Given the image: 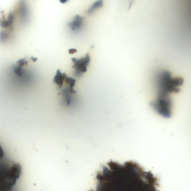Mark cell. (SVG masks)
<instances>
[{
	"mask_svg": "<svg viewBox=\"0 0 191 191\" xmlns=\"http://www.w3.org/2000/svg\"><path fill=\"white\" fill-rule=\"evenodd\" d=\"M71 59L74 62V64L73 68L75 70V76L77 77H80L82 74L86 72L87 67L89 65L91 60V57L88 53L86 55L85 57L80 59L72 58Z\"/></svg>",
	"mask_w": 191,
	"mask_h": 191,
	"instance_id": "cell-4",
	"label": "cell"
},
{
	"mask_svg": "<svg viewBox=\"0 0 191 191\" xmlns=\"http://www.w3.org/2000/svg\"><path fill=\"white\" fill-rule=\"evenodd\" d=\"M21 172V168L17 163H13L9 166L3 167L1 170L0 183L2 191L11 190L19 178Z\"/></svg>",
	"mask_w": 191,
	"mask_h": 191,
	"instance_id": "cell-3",
	"label": "cell"
},
{
	"mask_svg": "<svg viewBox=\"0 0 191 191\" xmlns=\"http://www.w3.org/2000/svg\"><path fill=\"white\" fill-rule=\"evenodd\" d=\"M103 5V2L102 1H96L88 9V14H91L97 9L100 8Z\"/></svg>",
	"mask_w": 191,
	"mask_h": 191,
	"instance_id": "cell-7",
	"label": "cell"
},
{
	"mask_svg": "<svg viewBox=\"0 0 191 191\" xmlns=\"http://www.w3.org/2000/svg\"><path fill=\"white\" fill-rule=\"evenodd\" d=\"M77 52V50L74 49H70L69 50V53L70 54H74V53L76 52Z\"/></svg>",
	"mask_w": 191,
	"mask_h": 191,
	"instance_id": "cell-12",
	"label": "cell"
},
{
	"mask_svg": "<svg viewBox=\"0 0 191 191\" xmlns=\"http://www.w3.org/2000/svg\"><path fill=\"white\" fill-rule=\"evenodd\" d=\"M155 81L157 96L155 100L150 103L151 106L158 114L169 115L172 113L173 107L171 95L180 92L184 79L172 77L169 71H163L157 74Z\"/></svg>",
	"mask_w": 191,
	"mask_h": 191,
	"instance_id": "cell-2",
	"label": "cell"
},
{
	"mask_svg": "<svg viewBox=\"0 0 191 191\" xmlns=\"http://www.w3.org/2000/svg\"><path fill=\"white\" fill-rule=\"evenodd\" d=\"M13 67L14 73L19 77L22 76L23 73V70H22V67L18 65H14Z\"/></svg>",
	"mask_w": 191,
	"mask_h": 191,
	"instance_id": "cell-9",
	"label": "cell"
},
{
	"mask_svg": "<svg viewBox=\"0 0 191 191\" xmlns=\"http://www.w3.org/2000/svg\"><path fill=\"white\" fill-rule=\"evenodd\" d=\"M11 191V190H10V191Z\"/></svg>",
	"mask_w": 191,
	"mask_h": 191,
	"instance_id": "cell-14",
	"label": "cell"
},
{
	"mask_svg": "<svg viewBox=\"0 0 191 191\" xmlns=\"http://www.w3.org/2000/svg\"><path fill=\"white\" fill-rule=\"evenodd\" d=\"M66 74L65 73L62 74L61 73L60 70H58L56 71L55 76L53 79V82L56 85L59 86V88H61L63 85L64 80H65V78Z\"/></svg>",
	"mask_w": 191,
	"mask_h": 191,
	"instance_id": "cell-6",
	"label": "cell"
},
{
	"mask_svg": "<svg viewBox=\"0 0 191 191\" xmlns=\"http://www.w3.org/2000/svg\"><path fill=\"white\" fill-rule=\"evenodd\" d=\"M13 13H9L8 16V21L9 24H10V28L12 29L13 28Z\"/></svg>",
	"mask_w": 191,
	"mask_h": 191,
	"instance_id": "cell-10",
	"label": "cell"
},
{
	"mask_svg": "<svg viewBox=\"0 0 191 191\" xmlns=\"http://www.w3.org/2000/svg\"><path fill=\"white\" fill-rule=\"evenodd\" d=\"M18 65L22 67L24 65H27L28 61H26L25 59H21L17 62Z\"/></svg>",
	"mask_w": 191,
	"mask_h": 191,
	"instance_id": "cell-11",
	"label": "cell"
},
{
	"mask_svg": "<svg viewBox=\"0 0 191 191\" xmlns=\"http://www.w3.org/2000/svg\"><path fill=\"white\" fill-rule=\"evenodd\" d=\"M65 82L69 85L70 88H73V87L74 86L76 82L75 79L71 77H67L66 75L65 78Z\"/></svg>",
	"mask_w": 191,
	"mask_h": 191,
	"instance_id": "cell-8",
	"label": "cell"
},
{
	"mask_svg": "<svg viewBox=\"0 0 191 191\" xmlns=\"http://www.w3.org/2000/svg\"><path fill=\"white\" fill-rule=\"evenodd\" d=\"M94 190L89 191H159L158 179L135 162L111 160L96 174Z\"/></svg>",
	"mask_w": 191,
	"mask_h": 191,
	"instance_id": "cell-1",
	"label": "cell"
},
{
	"mask_svg": "<svg viewBox=\"0 0 191 191\" xmlns=\"http://www.w3.org/2000/svg\"><path fill=\"white\" fill-rule=\"evenodd\" d=\"M31 60H33L34 62L36 61H37V58H34L33 57H32L31 58Z\"/></svg>",
	"mask_w": 191,
	"mask_h": 191,
	"instance_id": "cell-13",
	"label": "cell"
},
{
	"mask_svg": "<svg viewBox=\"0 0 191 191\" xmlns=\"http://www.w3.org/2000/svg\"><path fill=\"white\" fill-rule=\"evenodd\" d=\"M83 18L77 15L74 19L67 23V25L73 31H78L82 29L83 25Z\"/></svg>",
	"mask_w": 191,
	"mask_h": 191,
	"instance_id": "cell-5",
	"label": "cell"
}]
</instances>
